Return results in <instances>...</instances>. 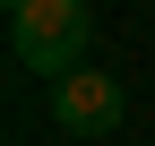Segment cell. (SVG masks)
<instances>
[{"label": "cell", "mask_w": 155, "mask_h": 146, "mask_svg": "<svg viewBox=\"0 0 155 146\" xmlns=\"http://www.w3.org/2000/svg\"><path fill=\"white\" fill-rule=\"evenodd\" d=\"M86 43H95V9L86 0H26V9L9 17V52H17V69H35V78L86 69Z\"/></svg>", "instance_id": "6da1fadb"}, {"label": "cell", "mask_w": 155, "mask_h": 146, "mask_svg": "<svg viewBox=\"0 0 155 146\" xmlns=\"http://www.w3.org/2000/svg\"><path fill=\"white\" fill-rule=\"evenodd\" d=\"M121 112H129V95H121V78H104V69H69V78H52V129L104 138V129H121Z\"/></svg>", "instance_id": "7a4b0ae2"}, {"label": "cell", "mask_w": 155, "mask_h": 146, "mask_svg": "<svg viewBox=\"0 0 155 146\" xmlns=\"http://www.w3.org/2000/svg\"><path fill=\"white\" fill-rule=\"evenodd\" d=\"M0 9H9V17H17V9H26V0H0Z\"/></svg>", "instance_id": "3957f363"}]
</instances>
